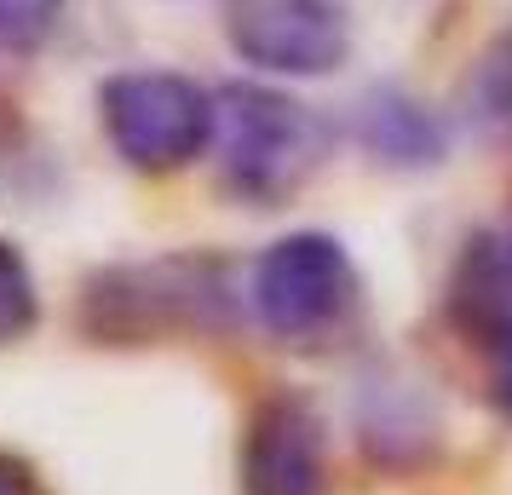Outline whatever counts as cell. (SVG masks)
I'll use <instances>...</instances> for the list:
<instances>
[{"mask_svg": "<svg viewBox=\"0 0 512 495\" xmlns=\"http://www.w3.org/2000/svg\"><path fill=\"white\" fill-rule=\"evenodd\" d=\"M236 323V271L219 254H156L98 265L81 283L75 329L93 346H167Z\"/></svg>", "mask_w": 512, "mask_h": 495, "instance_id": "cell-1", "label": "cell"}, {"mask_svg": "<svg viewBox=\"0 0 512 495\" xmlns=\"http://www.w3.org/2000/svg\"><path fill=\"white\" fill-rule=\"evenodd\" d=\"M219 144V190L248 208H282L288 196L311 185V173L328 156L323 116L300 98L231 81L213 93V139Z\"/></svg>", "mask_w": 512, "mask_h": 495, "instance_id": "cell-2", "label": "cell"}, {"mask_svg": "<svg viewBox=\"0 0 512 495\" xmlns=\"http://www.w3.org/2000/svg\"><path fill=\"white\" fill-rule=\"evenodd\" d=\"M259 329L294 352H328L340 346L363 317V277L351 265L346 242L328 231L277 236L254 265L248 283Z\"/></svg>", "mask_w": 512, "mask_h": 495, "instance_id": "cell-3", "label": "cell"}, {"mask_svg": "<svg viewBox=\"0 0 512 495\" xmlns=\"http://www.w3.org/2000/svg\"><path fill=\"white\" fill-rule=\"evenodd\" d=\"M98 121L133 173H179L213 139V93L173 70H121L98 87Z\"/></svg>", "mask_w": 512, "mask_h": 495, "instance_id": "cell-4", "label": "cell"}, {"mask_svg": "<svg viewBox=\"0 0 512 495\" xmlns=\"http://www.w3.org/2000/svg\"><path fill=\"white\" fill-rule=\"evenodd\" d=\"M219 29L259 75L317 81L351 58V18L340 0H219Z\"/></svg>", "mask_w": 512, "mask_h": 495, "instance_id": "cell-5", "label": "cell"}, {"mask_svg": "<svg viewBox=\"0 0 512 495\" xmlns=\"http://www.w3.org/2000/svg\"><path fill=\"white\" fill-rule=\"evenodd\" d=\"M242 495H328V421L305 392H265L236 444Z\"/></svg>", "mask_w": 512, "mask_h": 495, "instance_id": "cell-6", "label": "cell"}, {"mask_svg": "<svg viewBox=\"0 0 512 495\" xmlns=\"http://www.w3.org/2000/svg\"><path fill=\"white\" fill-rule=\"evenodd\" d=\"M357 432H363V449H369L374 467H392V472H409L420 461L438 455V438H443V421L426 386L409 375H374L363 386V409H357Z\"/></svg>", "mask_w": 512, "mask_h": 495, "instance_id": "cell-7", "label": "cell"}, {"mask_svg": "<svg viewBox=\"0 0 512 495\" xmlns=\"http://www.w3.org/2000/svg\"><path fill=\"white\" fill-rule=\"evenodd\" d=\"M449 323L478 346L512 329V225L466 236L449 271Z\"/></svg>", "mask_w": 512, "mask_h": 495, "instance_id": "cell-8", "label": "cell"}, {"mask_svg": "<svg viewBox=\"0 0 512 495\" xmlns=\"http://www.w3.org/2000/svg\"><path fill=\"white\" fill-rule=\"evenodd\" d=\"M357 144L369 150L374 162L420 173V167H438L449 150V127H443L415 93L403 87H369L357 104Z\"/></svg>", "mask_w": 512, "mask_h": 495, "instance_id": "cell-9", "label": "cell"}, {"mask_svg": "<svg viewBox=\"0 0 512 495\" xmlns=\"http://www.w3.org/2000/svg\"><path fill=\"white\" fill-rule=\"evenodd\" d=\"M35 323H41V288H35V271H29V260L0 236V346L29 340Z\"/></svg>", "mask_w": 512, "mask_h": 495, "instance_id": "cell-10", "label": "cell"}, {"mask_svg": "<svg viewBox=\"0 0 512 495\" xmlns=\"http://www.w3.org/2000/svg\"><path fill=\"white\" fill-rule=\"evenodd\" d=\"M70 0H0V52L24 58L52 41V29L64 24Z\"/></svg>", "mask_w": 512, "mask_h": 495, "instance_id": "cell-11", "label": "cell"}, {"mask_svg": "<svg viewBox=\"0 0 512 495\" xmlns=\"http://www.w3.org/2000/svg\"><path fill=\"white\" fill-rule=\"evenodd\" d=\"M489 403H495L501 421L512 426V329L489 340Z\"/></svg>", "mask_w": 512, "mask_h": 495, "instance_id": "cell-12", "label": "cell"}, {"mask_svg": "<svg viewBox=\"0 0 512 495\" xmlns=\"http://www.w3.org/2000/svg\"><path fill=\"white\" fill-rule=\"evenodd\" d=\"M0 495H47V478H41V467L29 455L0 449Z\"/></svg>", "mask_w": 512, "mask_h": 495, "instance_id": "cell-13", "label": "cell"}]
</instances>
